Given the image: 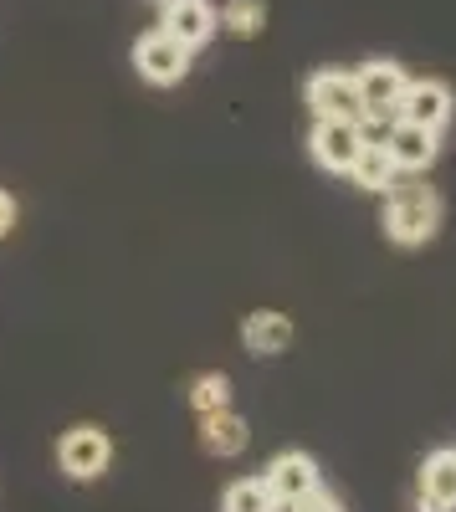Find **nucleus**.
I'll return each instance as SVG.
<instances>
[{
    "label": "nucleus",
    "instance_id": "9b49d317",
    "mask_svg": "<svg viewBox=\"0 0 456 512\" xmlns=\"http://www.w3.org/2000/svg\"><path fill=\"white\" fill-rule=\"evenodd\" d=\"M293 318L277 313V308H257L241 318V349L252 359H282L287 349H293Z\"/></svg>",
    "mask_w": 456,
    "mask_h": 512
},
{
    "label": "nucleus",
    "instance_id": "9d476101",
    "mask_svg": "<svg viewBox=\"0 0 456 512\" xmlns=\"http://www.w3.org/2000/svg\"><path fill=\"white\" fill-rule=\"evenodd\" d=\"M159 31H170L185 52H195L221 31V11L211 6V0H170L164 16H159Z\"/></svg>",
    "mask_w": 456,
    "mask_h": 512
},
{
    "label": "nucleus",
    "instance_id": "aec40b11",
    "mask_svg": "<svg viewBox=\"0 0 456 512\" xmlns=\"http://www.w3.org/2000/svg\"><path fill=\"white\" fill-rule=\"evenodd\" d=\"M159 6H170V0H159Z\"/></svg>",
    "mask_w": 456,
    "mask_h": 512
},
{
    "label": "nucleus",
    "instance_id": "dca6fc26",
    "mask_svg": "<svg viewBox=\"0 0 456 512\" xmlns=\"http://www.w3.org/2000/svg\"><path fill=\"white\" fill-rule=\"evenodd\" d=\"M272 507H277V497L267 492L262 477H236L221 497V512H272Z\"/></svg>",
    "mask_w": 456,
    "mask_h": 512
},
{
    "label": "nucleus",
    "instance_id": "f03ea898",
    "mask_svg": "<svg viewBox=\"0 0 456 512\" xmlns=\"http://www.w3.org/2000/svg\"><path fill=\"white\" fill-rule=\"evenodd\" d=\"M57 466L72 482H98L108 466H113V436L103 425H72L57 441Z\"/></svg>",
    "mask_w": 456,
    "mask_h": 512
},
{
    "label": "nucleus",
    "instance_id": "f3484780",
    "mask_svg": "<svg viewBox=\"0 0 456 512\" xmlns=\"http://www.w3.org/2000/svg\"><path fill=\"white\" fill-rule=\"evenodd\" d=\"M262 26H267L262 0H226L221 6V31H231V36H262Z\"/></svg>",
    "mask_w": 456,
    "mask_h": 512
},
{
    "label": "nucleus",
    "instance_id": "4468645a",
    "mask_svg": "<svg viewBox=\"0 0 456 512\" xmlns=\"http://www.w3.org/2000/svg\"><path fill=\"white\" fill-rule=\"evenodd\" d=\"M349 180H354L359 190H369V195H385V190L400 180V169L390 164V154H385V144H380V139H369V144L359 149L354 169H349Z\"/></svg>",
    "mask_w": 456,
    "mask_h": 512
},
{
    "label": "nucleus",
    "instance_id": "6ab92c4d",
    "mask_svg": "<svg viewBox=\"0 0 456 512\" xmlns=\"http://www.w3.org/2000/svg\"><path fill=\"white\" fill-rule=\"evenodd\" d=\"M11 231H16V195L0 190V241H6Z\"/></svg>",
    "mask_w": 456,
    "mask_h": 512
},
{
    "label": "nucleus",
    "instance_id": "a211bd4d",
    "mask_svg": "<svg viewBox=\"0 0 456 512\" xmlns=\"http://www.w3.org/2000/svg\"><path fill=\"white\" fill-rule=\"evenodd\" d=\"M272 512H344V502L328 492V487H318V492H308V497H298V502H277Z\"/></svg>",
    "mask_w": 456,
    "mask_h": 512
},
{
    "label": "nucleus",
    "instance_id": "2eb2a0df",
    "mask_svg": "<svg viewBox=\"0 0 456 512\" xmlns=\"http://www.w3.org/2000/svg\"><path fill=\"white\" fill-rule=\"evenodd\" d=\"M190 410L195 415H216V410H231V379L221 369H205L190 379Z\"/></svg>",
    "mask_w": 456,
    "mask_h": 512
},
{
    "label": "nucleus",
    "instance_id": "7ed1b4c3",
    "mask_svg": "<svg viewBox=\"0 0 456 512\" xmlns=\"http://www.w3.org/2000/svg\"><path fill=\"white\" fill-rule=\"evenodd\" d=\"M364 144H369L364 123H344V118H313L308 154H313V164H318V169H328V175H349Z\"/></svg>",
    "mask_w": 456,
    "mask_h": 512
},
{
    "label": "nucleus",
    "instance_id": "6e6552de",
    "mask_svg": "<svg viewBox=\"0 0 456 512\" xmlns=\"http://www.w3.org/2000/svg\"><path fill=\"white\" fill-rule=\"evenodd\" d=\"M451 113H456V93L441 77H410V88L395 108L400 123H421V128H436V134L451 123Z\"/></svg>",
    "mask_w": 456,
    "mask_h": 512
},
{
    "label": "nucleus",
    "instance_id": "0eeeda50",
    "mask_svg": "<svg viewBox=\"0 0 456 512\" xmlns=\"http://www.w3.org/2000/svg\"><path fill=\"white\" fill-rule=\"evenodd\" d=\"M380 144H385V154H390V164L400 169V175H426V169L436 164V154H441V134H436V128L400 123V118H390Z\"/></svg>",
    "mask_w": 456,
    "mask_h": 512
},
{
    "label": "nucleus",
    "instance_id": "423d86ee",
    "mask_svg": "<svg viewBox=\"0 0 456 512\" xmlns=\"http://www.w3.org/2000/svg\"><path fill=\"white\" fill-rule=\"evenodd\" d=\"M354 82H359V98H364V113H369V123H380L385 113L395 118V108H400V98H405V88H410L405 67H400V62H390V57L364 62V67L354 72Z\"/></svg>",
    "mask_w": 456,
    "mask_h": 512
},
{
    "label": "nucleus",
    "instance_id": "20e7f679",
    "mask_svg": "<svg viewBox=\"0 0 456 512\" xmlns=\"http://www.w3.org/2000/svg\"><path fill=\"white\" fill-rule=\"evenodd\" d=\"M308 108L313 118H344V123H369L364 98H359V82L344 67H323L308 77Z\"/></svg>",
    "mask_w": 456,
    "mask_h": 512
},
{
    "label": "nucleus",
    "instance_id": "1a4fd4ad",
    "mask_svg": "<svg viewBox=\"0 0 456 512\" xmlns=\"http://www.w3.org/2000/svg\"><path fill=\"white\" fill-rule=\"evenodd\" d=\"M262 482H267V492H272L277 502H298V497H308V492L323 487V472H318V461H313L308 451H277V456L267 461Z\"/></svg>",
    "mask_w": 456,
    "mask_h": 512
},
{
    "label": "nucleus",
    "instance_id": "39448f33",
    "mask_svg": "<svg viewBox=\"0 0 456 512\" xmlns=\"http://www.w3.org/2000/svg\"><path fill=\"white\" fill-rule=\"evenodd\" d=\"M134 67H139L144 82H154V88H175V82H185V72H190V52L170 31L154 26V31H144L134 41Z\"/></svg>",
    "mask_w": 456,
    "mask_h": 512
},
{
    "label": "nucleus",
    "instance_id": "f8f14e48",
    "mask_svg": "<svg viewBox=\"0 0 456 512\" xmlns=\"http://www.w3.org/2000/svg\"><path fill=\"white\" fill-rule=\"evenodd\" d=\"M416 507L421 512H456V446H441L421 461Z\"/></svg>",
    "mask_w": 456,
    "mask_h": 512
},
{
    "label": "nucleus",
    "instance_id": "f257e3e1",
    "mask_svg": "<svg viewBox=\"0 0 456 512\" xmlns=\"http://www.w3.org/2000/svg\"><path fill=\"white\" fill-rule=\"evenodd\" d=\"M441 216H446L441 195H436L431 185H421L416 175H410V180H395V185L385 190V216H380V226H385V236H390L395 246L416 251V246L436 241Z\"/></svg>",
    "mask_w": 456,
    "mask_h": 512
},
{
    "label": "nucleus",
    "instance_id": "ddd939ff",
    "mask_svg": "<svg viewBox=\"0 0 456 512\" xmlns=\"http://www.w3.org/2000/svg\"><path fill=\"white\" fill-rule=\"evenodd\" d=\"M200 446H205V456H216V461H236L246 446H252V425H246L236 410L200 415Z\"/></svg>",
    "mask_w": 456,
    "mask_h": 512
}]
</instances>
